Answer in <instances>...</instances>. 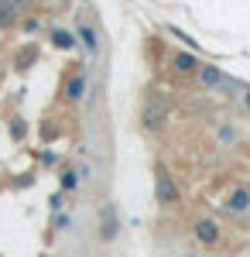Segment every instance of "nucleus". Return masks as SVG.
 <instances>
[{"instance_id":"obj_1","label":"nucleus","mask_w":250,"mask_h":257,"mask_svg":"<svg viewBox=\"0 0 250 257\" xmlns=\"http://www.w3.org/2000/svg\"><path fill=\"white\" fill-rule=\"evenodd\" d=\"M165 120H168V106L154 96V93H148L144 103H141V127H144V131H161Z\"/></svg>"},{"instance_id":"obj_2","label":"nucleus","mask_w":250,"mask_h":257,"mask_svg":"<svg viewBox=\"0 0 250 257\" xmlns=\"http://www.w3.org/2000/svg\"><path fill=\"white\" fill-rule=\"evenodd\" d=\"M154 196H158L161 206H175L178 202V185H175V178L165 168H158V175H154Z\"/></svg>"},{"instance_id":"obj_3","label":"nucleus","mask_w":250,"mask_h":257,"mask_svg":"<svg viewBox=\"0 0 250 257\" xmlns=\"http://www.w3.org/2000/svg\"><path fill=\"white\" fill-rule=\"evenodd\" d=\"M192 237L199 240V243H206V247L219 243V223H212V219H195Z\"/></svg>"},{"instance_id":"obj_4","label":"nucleus","mask_w":250,"mask_h":257,"mask_svg":"<svg viewBox=\"0 0 250 257\" xmlns=\"http://www.w3.org/2000/svg\"><path fill=\"white\" fill-rule=\"evenodd\" d=\"M76 38H82V45H86L89 55H96V52H99V31L89 24V21H82V18L76 21Z\"/></svg>"},{"instance_id":"obj_5","label":"nucleus","mask_w":250,"mask_h":257,"mask_svg":"<svg viewBox=\"0 0 250 257\" xmlns=\"http://www.w3.org/2000/svg\"><path fill=\"white\" fill-rule=\"evenodd\" d=\"M116 233H120L116 209H113V206H103V213H99V237H103V240H113Z\"/></svg>"},{"instance_id":"obj_6","label":"nucleus","mask_w":250,"mask_h":257,"mask_svg":"<svg viewBox=\"0 0 250 257\" xmlns=\"http://www.w3.org/2000/svg\"><path fill=\"white\" fill-rule=\"evenodd\" d=\"M223 206H226V213H247V209H250V189H247V185H236L230 196H226Z\"/></svg>"},{"instance_id":"obj_7","label":"nucleus","mask_w":250,"mask_h":257,"mask_svg":"<svg viewBox=\"0 0 250 257\" xmlns=\"http://www.w3.org/2000/svg\"><path fill=\"white\" fill-rule=\"evenodd\" d=\"M82 96H86V76H72V79L65 82V99L69 103H79Z\"/></svg>"},{"instance_id":"obj_8","label":"nucleus","mask_w":250,"mask_h":257,"mask_svg":"<svg viewBox=\"0 0 250 257\" xmlns=\"http://www.w3.org/2000/svg\"><path fill=\"white\" fill-rule=\"evenodd\" d=\"M172 62H175V72H182V76H189V72H199V59H195V55H189V52H178Z\"/></svg>"},{"instance_id":"obj_9","label":"nucleus","mask_w":250,"mask_h":257,"mask_svg":"<svg viewBox=\"0 0 250 257\" xmlns=\"http://www.w3.org/2000/svg\"><path fill=\"white\" fill-rule=\"evenodd\" d=\"M199 82H202V86H219V82H223V76H219V69H216V65H199Z\"/></svg>"},{"instance_id":"obj_10","label":"nucleus","mask_w":250,"mask_h":257,"mask_svg":"<svg viewBox=\"0 0 250 257\" xmlns=\"http://www.w3.org/2000/svg\"><path fill=\"white\" fill-rule=\"evenodd\" d=\"M52 45H55V48H62V52H69V48H76V38H72L69 31L55 28V31H52Z\"/></svg>"},{"instance_id":"obj_11","label":"nucleus","mask_w":250,"mask_h":257,"mask_svg":"<svg viewBox=\"0 0 250 257\" xmlns=\"http://www.w3.org/2000/svg\"><path fill=\"white\" fill-rule=\"evenodd\" d=\"M18 21V11H14V4L11 0H0V28H11Z\"/></svg>"},{"instance_id":"obj_12","label":"nucleus","mask_w":250,"mask_h":257,"mask_svg":"<svg viewBox=\"0 0 250 257\" xmlns=\"http://www.w3.org/2000/svg\"><path fill=\"white\" fill-rule=\"evenodd\" d=\"M76 185H79V175H76V172H62V189H65V192H72Z\"/></svg>"},{"instance_id":"obj_13","label":"nucleus","mask_w":250,"mask_h":257,"mask_svg":"<svg viewBox=\"0 0 250 257\" xmlns=\"http://www.w3.org/2000/svg\"><path fill=\"white\" fill-rule=\"evenodd\" d=\"M219 141H223V144H233V141H236V131H233V127H219Z\"/></svg>"},{"instance_id":"obj_14","label":"nucleus","mask_w":250,"mask_h":257,"mask_svg":"<svg viewBox=\"0 0 250 257\" xmlns=\"http://www.w3.org/2000/svg\"><path fill=\"white\" fill-rule=\"evenodd\" d=\"M38 28H41V21H38V18H28V21H24V31H28V35H35Z\"/></svg>"},{"instance_id":"obj_15","label":"nucleus","mask_w":250,"mask_h":257,"mask_svg":"<svg viewBox=\"0 0 250 257\" xmlns=\"http://www.w3.org/2000/svg\"><path fill=\"white\" fill-rule=\"evenodd\" d=\"M11 134H14V138H24V123H21V120L11 123Z\"/></svg>"},{"instance_id":"obj_16","label":"nucleus","mask_w":250,"mask_h":257,"mask_svg":"<svg viewBox=\"0 0 250 257\" xmlns=\"http://www.w3.org/2000/svg\"><path fill=\"white\" fill-rule=\"evenodd\" d=\"M11 4H14V11H18V14H21V11H28V7H31V0H11Z\"/></svg>"},{"instance_id":"obj_17","label":"nucleus","mask_w":250,"mask_h":257,"mask_svg":"<svg viewBox=\"0 0 250 257\" xmlns=\"http://www.w3.org/2000/svg\"><path fill=\"white\" fill-rule=\"evenodd\" d=\"M62 206H65V199H62V196H52V213H58Z\"/></svg>"},{"instance_id":"obj_18","label":"nucleus","mask_w":250,"mask_h":257,"mask_svg":"<svg viewBox=\"0 0 250 257\" xmlns=\"http://www.w3.org/2000/svg\"><path fill=\"white\" fill-rule=\"evenodd\" d=\"M76 175L82 178V182H86V178H89V165H79V168H76Z\"/></svg>"},{"instance_id":"obj_19","label":"nucleus","mask_w":250,"mask_h":257,"mask_svg":"<svg viewBox=\"0 0 250 257\" xmlns=\"http://www.w3.org/2000/svg\"><path fill=\"white\" fill-rule=\"evenodd\" d=\"M247 106H250V89H247Z\"/></svg>"}]
</instances>
